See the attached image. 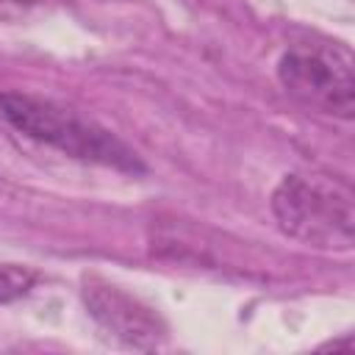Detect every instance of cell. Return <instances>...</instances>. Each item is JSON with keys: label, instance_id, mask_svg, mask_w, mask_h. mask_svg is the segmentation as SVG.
I'll return each instance as SVG.
<instances>
[{"label": "cell", "instance_id": "1", "mask_svg": "<svg viewBox=\"0 0 355 355\" xmlns=\"http://www.w3.org/2000/svg\"><path fill=\"white\" fill-rule=\"evenodd\" d=\"M0 119L17 133L33 141H42L47 147H55L69 158L103 164V166L133 172V175L144 172V164L136 155V150H130L108 128L53 100L6 92L0 94Z\"/></svg>", "mask_w": 355, "mask_h": 355}, {"label": "cell", "instance_id": "2", "mask_svg": "<svg viewBox=\"0 0 355 355\" xmlns=\"http://www.w3.org/2000/svg\"><path fill=\"white\" fill-rule=\"evenodd\" d=\"M272 211L280 230L308 247L349 250L355 239V197L349 186L327 175H286Z\"/></svg>", "mask_w": 355, "mask_h": 355}, {"label": "cell", "instance_id": "3", "mask_svg": "<svg viewBox=\"0 0 355 355\" xmlns=\"http://www.w3.org/2000/svg\"><path fill=\"white\" fill-rule=\"evenodd\" d=\"M277 78L288 97L300 105L349 119L355 111V75L352 55L341 44L330 42H297L277 64Z\"/></svg>", "mask_w": 355, "mask_h": 355}, {"label": "cell", "instance_id": "4", "mask_svg": "<svg viewBox=\"0 0 355 355\" xmlns=\"http://www.w3.org/2000/svg\"><path fill=\"white\" fill-rule=\"evenodd\" d=\"M83 302L94 322L133 349H158L166 338V327L158 313L141 305L136 297L97 277L83 280Z\"/></svg>", "mask_w": 355, "mask_h": 355}, {"label": "cell", "instance_id": "5", "mask_svg": "<svg viewBox=\"0 0 355 355\" xmlns=\"http://www.w3.org/2000/svg\"><path fill=\"white\" fill-rule=\"evenodd\" d=\"M36 283V272L22 263H3L0 261V305L25 297Z\"/></svg>", "mask_w": 355, "mask_h": 355}]
</instances>
